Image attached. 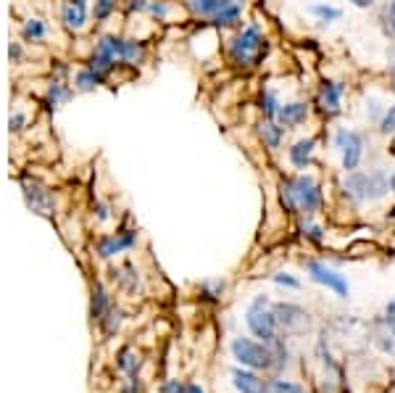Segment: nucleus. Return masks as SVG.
I'll return each instance as SVG.
<instances>
[{"mask_svg": "<svg viewBox=\"0 0 395 393\" xmlns=\"http://www.w3.org/2000/svg\"><path fill=\"white\" fill-rule=\"evenodd\" d=\"M163 391L166 393H185V385L177 383V380H169V383H163Z\"/></svg>", "mask_w": 395, "mask_h": 393, "instance_id": "nucleus-44", "label": "nucleus"}, {"mask_svg": "<svg viewBox=\"0 0 395 393\" xmlns=\"http://www.w3.org/2000/svg\"><path fill=\"white\" fill-rule=\"evenodd\" d=\"M21 188H24V195H26L29 209L37 211V214H51V211H53L51 190H45L43 185L35 183V180H24V183H21Z\"/></svg>", "mask_w": 395, "mask_h": 393, "instance_id": "nucleus-16", "label": "nucleus"}, {"mask_svg": "<svg viewBox=\"0 0 395 393\" xmlns=\"http://www.w3.org/2000/svg\"><path fill=\"white\" fill-rule=\"evenodd\" d=\"M256 135H258V140L264 143V148H269V150L282 148L284 127H279V122H275V119H261L256 127Z\"/></svg>", "mask_w": 395, "mask_h": 393, "instance_id": "nucleus-20", "label": "nucleus"}, {"mask_svg": "<svg viewBox=\"0 0 395 393\" xmlns=\"http://www.w3.org/2000/svg\"><path fill=\"white\" fill-rule=\"evenodd\" d=\"M348 93V85L340 82V79H324L317 88V98H314V106L322 119H335V116L343 114V98Z\"/></svg>", "mask_w": 395, "mask_h": 393, "instance_id": "nucleus-6", "label": "nucleus"}, {"mask_svg": "<svg viewBox=\"0 0 395 393\" xmlns=\"http://www.w3.org/2000/svg\"><path fill=\"white\" fill-rule=\"evenodd\" d=\"M371 332H374V346L382 354H395V330L387 325L385 317H379L371 322Z\"/></svg>", "mask_w": 395, "mask_h": 393, "instance_id": "nucleus-21", "label": "nucleus"}, {"mask_svg": "<svg viewBox=\"0 0 395 393\" xmlns=\"http://www.w3.org/2000/svg\"><path fill=\"white\" fill-rule=\"evenodd\" d=\"M138 243V233H132V230H121L116 235H103L98 243H95V254L101 256V259H113V256H119L121 251H127L132 245Z\"/></svg>", "mask_w": 395, "mask_h": 393, "instance_id": "nucleus-11", "label": "nucleus"}, {"mask_svg": "<svg viewBox=\"0 0 395 393\" xmlns=\"http://www.w3.org/2000/svg\"><path fill=\"white\" fill-rule=\"evenodd\" d=\"M390 193H395V172L390 175Z\"/></svg>", "mask_w": 395, "mask_h": 393, "instance_id": "nucleus-48", "label": "nucleus"}, {"mask_svg": "<svg viewBox=\"0 0 395 393\" xmlns=\"http://www.w3.org/2000/svg\"><path fill=\"white\" fill-rule=\"evenodd\" d=\"M200 290H203V296H206L208 301H219L224 293V280H206V282L200 285Z\"/></svg>", "mask_w": 395, "mask_h": 393, "instance_id": "nucleus-37", "label": "nucleus"}, {"mask_svg": "<svg viewBox=\"0 0 395 393\" xmlns=\"http://www.w3.org/2000/svg\"><path fill=\"white\" fill-rule=\"evenodd\" d=\"M309 116H311L309 101H290V103H282L279 114H277V122H279V127H284V132H287V130L303 127V124L309 122Z\"/></svg>", "mask_w": 395, "mask_h": 393, "instance_id": "nucleus-13", "label": "nucleus"}, {"mask_svg": "<svg viewBox=\"0 0 395 393\" xmlns=\"http://www.w3.org/2000/svg\"><path fill=\"white\" fill-rule=\"evenodd\" d=\"M106 82H108V77L98 74V71L90 69V66H82V69H77L74 79H71V88H74V93L85 96V93H95L98 88H103Z\"/></svg>", "mask_w": 395, "mask_h": 393, "instance_id": "nucleus-19", "label": "nucleus"}, {"mask_svg": "<svg viewBox=\"0 0 395 393\" xmlns=\"http://www.w3.org/2000/svg\"><path fill=\"white\" fill-rule=\"evenodd\" d=\"M272 393H306V388L290 380H272Z\"/></svg>", "mask_w": 395, "mask_h": 393, "instance_id": "nucleus-40", "label": "nucleus"}, {"mask_svg": "<svg viewBox=\"0 0 395 393\" xmlns=\"http://www.w3.org/2000/svg\"><path fill=\"white\" fill-rule=\"evenodd\" d=\"M319 148V138L317 135H309V138L295 140L290 148H287V161L295 172H309L311 164H314V153Z\"/></svg>", "mask_w": 395, "mask_h": 393, "instance_id": "nucleus-10", "label": "nucleus"}, {"mask_svg": "<svg viewBox=\"0 0 395 393\" xmlns=\"http://www.w3.org/2000/svg\"><path fill=\"white\" fill-rule=\"evenodd\" d=\"M95 211H98V219H101V222L111 217V214H108V206H106V203H95Z\"/></svg>", "mask_w": 395, "mask_h": 393, "instance_id": "nucleus-45", "label": "nucleus"}, {"mask_svg": "<svg viewBox=\"0 0 395 393\" xmlns=\"http://www.w3.org/2000/svg\"><path fill=\"white\" fill-rule=\"evenodd\" d=\"M275 317L277 325L284 335H303V332L311 327V317L309 312L298 304H290V301H279L275 304Z\"/></svg>", "mask_w": 395, "mask_h": 393, "instance_id": "nucleus-8", "label": "nucleus"}, {"mask_svg": "<svg viewBox=\"0 0 395 393\" xmlns=\"http://www.w3.org/2000/svg\"><path fill=\"white\" fill-rule=\"evenodd\" d=\"M301 235L309 240V243H314V245H324V240H327V233H324V228H319V225H314L311 219H306L301 225Z\"/></svg>", "mask_w": 395, "mask_h": 393, "instance_id": "nucleus-28", "label": "nucleus"}, {"mask_svg": "<svg viewBox=\"0 0 395 393\" xmlns=\"http://www.w3.org/2000/svg\"><path fill=\"white\" fill-rule=\"evenodd\" d=\"M267 51H269V43L258 21H250V24L240 26V29L227 40V61L240 71L258 69L261 61L267 58Z\"/></svg>", "mask_w": 395, "mask_h": 393, "instance_id": "nucleus-1", "label": "nucleus"}, {"mask_svg": "<svg viewBox=\"0 0 395 393\" xmlns=\"http://www.w3.org/2000/svg\"><path fill=\"white\" fill-rule=\"evenodd\" d=\"M230 375H232V385L240 393H272V380H264L256 369L235 367Z\"/></svg>", "mask_w": 395, "mask_h": 393, "instance_id": "nucleus-14", "label": "nucleus"}, {"mask_svg": "<svg viewBox=\"0 0 395 393\" xmlns=\"http://www.w3.org/2000/svg\"><path fill=\"white\" fill-rule=\"evenodd\" d=\"M303 267H306L309 277L314 280L317 285H322V288H327V290H332L337 298H348V296H351V285H348V280H345V275H340L337 270L327 267L324 262H317V259L303 262Z\"/></svg>", "mask_w": 395, "mask_h": 393, "instance_id": "nucleus-7", "label": "nucleus"}, {"mask_svg": "<svg viewBox=\"0 0 395 393\" xmlns=\"http://www.w3.org/2000/svg\"><path fill=\"white\" fill-rule=\"evenodd\" d=\"M77 96L74 93V88L71 85H66L61 77H53L48 85H45V93H43V103L51 108V111H58L61 106L66 103V101H71V98Z\"/></svg>", "mask_w": 395, "mask_h": 393, "instance_id": "nucleus-17", "label": "nucleus"}, {"mask_svg": "<svg viewBox=\"0 0 395 393\" xmlns=\"http://www.w3.org/2000/svg\"><path fill=\"white\" fill-rule=\"evenodd\" d=\"M332 146L340 153V166L343 172H356L364 161V148H366V140L359 130H351V127H337L332 132Z\"/></svg>", "mask_w": 395, "mask_h": 393, "instance_id": "nucleus-4", "label": "nucleus"}, {"mask_svg": "<svg viewBox=\"0 0 395 393\" xmlns=\"http://www.w3.org/2000/svg\"><path fill=\"white\" fill-rule=\"evenodd\" d=\"M9 56H11V63H14V66H19V63L24 61V43H11Z\"/></svg>", "mask_w": 395, "mask_h": 393, "instance_id": "nucleus-42", "label": "nucleus"}, {"mask_svg": "<svg viewBox=\"0 0 395 393\" xmlns=\"http://www.w3.org/2000/svg\"><path fill=\"white\" fill-rule=\"evenodd\" d=\"M172 3L169 0H150V9H148V16L155 19V21H169L172 19Z\"/></svg>", "mask_w": 395, "mask_h": 393, "instance_id": "nucleus-29", "label": "nucleus"}, {"mask_svg": "<svg viewBox=\"0 0 395 393\" xmlns=\"http://www.w3.org/2000/svg\"><path fill=\"white\" fill-rule=\"evenodd\" d=\"M113 277L119 280V285L124 290H129V293H132V290H138V285H140V280H138V275H135V270H132V267H121L119 272H116V275H113Z\"/></svg>", "mask_w": 395, "mask_h": 393, "instance_id": "nucleus-32", "label": "nucleus"}, {"mask_svg": "<svg viewBox=\"0 0 395 393\" xmlns=\"http://www.w3.org/2000/svg\"><path fill=\"white\" fill-rule=\"evenodd\" d=\"M245 325L248 330L253 332V338H258L261 343H272L279 338V325H277L275 317V304L269 301L267 296H256L245 309Z\"/></svg>", "mask_w": 395, "mask_h": 393, "instance_id": "nucleus-2", "label": "nucleus"}, {"mask_svg": "<svg viewBox=\"0 0 395 393\" xmlns=\"http://www.w3.org/2000/svg\"><path fill=\"white\" fill-rule=\"evenodd\" d=\"M101 322L106 325V332H108V335H113V332L119 330V325H121V309H108V312H106V317L103 320H101Z\"/></svg>", "mask_w": 395, "mask_h": 393, "instance_id": "nucleus-39", "label": "nucleus"}, {"mask_svg": "<svg viewBox=\"0 0 395 393\" xmlns=\"http://www.w3.org/2000/svg\"><path fill=\"white\" fill-rule=\"evenodd\" d=\"M58 19H61V26L69 35L85 32L87 24H90V0H61Z\"/></svg>", "mask_w": 395, "mask_h": 393, "instance_id": "nucleus-9", "label": "nucleus"}, {"mask_svg": "<svg viewBox=\"0 0 395 393\" xmlns=\"http://www.w3.org/2000/svg\"><path fill=\"white\" fill-rule=\"evenodd\" d=\"M258 108H261V116H264V119H275V122H277V114H279V108H282L279 93H277V90H272V88H267L264 93H261Z\"/></svg>", "mask_w": 395, "mask_h": 393, "instance_id": "nucleus-24", "label": "nucleus"}, {"mask_svg": "<svg viewBox=\"0 0 395 393\" xmlns=\"http://www.w3.org/2000/svg\"><path fill=\"white\" fill-rule=\"evenodd\" d=\"M387 193H390V177H387L385 169H369V203L382 201Z\"/></svg>", "mask_w": 395, "mask_h": 393, "instance_id": "nucleus-22", "label": "nucleus"}, {"mask_svg": "<svg viewBox=\"0 0 395 393\" xmlns=\"http://www.w3.org/2000/svg\"><path fill=\"white\" fill-rule=\"evenodd\" d=\"M185 393H206V391H203L198 383H190V385H185Z\"/></svg>", "mask_w": 395, "mask_h": 393, "instance_id": "nucleus-46", "label": "nucleus"}, {"mask_svg": "<svg viewBox=\"0 0 395 393\" xmlns=\"http://www.w3.org/2000/svg\"><path fill=\"white\" fill-rule=\"evenodd\" d=\"M9 127L14 135H19V132H24L26 127H29V116H26L24 106H14V111H11V119H9Z\"/></svg>", "mask_w": 395, "mask_h": 393, "instance_id": "nucleus-31", "label": "nucleus"}, {"mask_svg": "<svg viewBox=\"0 0 395 393\" xmlns=\"http://www.w3.org/2000/svg\"><path fill=\"white\" fill-rule=\"evenodd\" d=\"M116 9H119V0H93L95 24H106V21L116 14Z\"/></svg>", "mask_w": 395, "mask_h": 393, "instance_id": "nucleus-27", "label": "nucleus"}, {"mask_svg": "<svg viewBox=\"0 0 395 393\" xmlns=\"http://www.w3.org/2000/svg\"><path fill=\"white\" fill-rule=\"evenodd\" d=\"M385 108L387 106H382V101L379 98H366V116H369V122L371 124H379V119L385 116Z\"/></svg>", "mask_w": 395, "mask_h": 393, "instance_id": "nucleus-36", "label": "nucleus"}, {"mask_svg": "<svg viewBox=\"0 0 395 393\" xmlns=\"http://www.w3.org/2000/svg\"><path fill=\"white\" fill-rule=\"evenodd\" d=\"M124 9H127V14H148V9H150V0H127V3H124Z\"/></svg>", "mask_w": 395, "mask_h": 393, "instance_id": "nucleus-41", "label": "nucleus"}, {"mask_svg": "<svg viewBox=\"0 0 395 393\" xmlns=\"http://www.w3.org/2000/svg\"><path fill=\"white\" fill-rule=\"evenodd\" d=\"M379 24H382V29H385V35L395 37V0L385 3V9H382V14H379Z\"/></svg>", "mask_w": 395, "mask_h": 393, "instance_id": "nucleus-34", "label": "nucleus"}, {"mask_svg": "<svg viewBox=\"0 0 395 393\" xmlns=\"http://www.w3.org/2000/svg\"><path fill=\"white\" fill-rule=\"evenodd\" d=\"M387 77H390V85H393V90H395V61L390 63V69H387Z\"/></svg>", "mask_w": 395, "mask_h": 393, "instance_id": "nucleus-47", "label": "nucleus"}, {"mask_svg": "<svg viewBox=\"0 0 395 393\" xmlns=\"http://www.w3.org/2000/svg\"><path fill=\"white\" fill-rule=\"evenodd\" d=\"M232 357L237 359L240 367L264 369V372H272V362H275L272 346H267V343L261 341H253V338H235Z\"/></svg>", "mask_w": 395, "mask_h": 393, "instance_id": "nucleus-5", "label": "nucleus"}, {"mask_svg": "<svg viewBox=\"0 0 395 393\" xmlns=\"http://www.w3.org/2000/svg\"><path fill=\"white\" fill-rule=\"evenodd\" d=\"M292 188V195H295V203H298V214H306V217H314L319 211L324 209V190L314 175L309 172H298V175L287 177Z\"/></svg>", "mask_w": 395, "mask_h": 393, "instance_id": "nucleus-3", "label": "nucleus"}, {"mask_svg": "<svg viewBox=\"0 0 395 393\" xmlns=\"http://www.w3.org/2000/svg\"><path fill=\"white\" fill-rule=\"evenodd\" d=\"M140 367V359L135 357V351L132 349H121L119 351V369L121 372H127V375H135Z\"/></svg>", "mask_w": 395, "mask_h": 393, "instance_id": "nucleus-33", "label": "nucleus"}, {"mask_svg": "<svg viewBox=\"0 0 395 393\" xmlns=\"http://www.w3.org/2000/svg\"><path fill=\"white\" fill-rule=\"evenodd\" d=\"M353 9H361V11H369L377 6V0H348Z\"/></svg>", "mask_w": 395, "mask_h": 393, "instance_id": "nucleus-43", "label": "nucleus"}, {"mask_svg": "<svg viewBox=\"0 0 395 393\" xmlns=\"http://www.w3.org/2000/svg\"><path fill=\"white\" fill-rule=\"evenodd\" d=\"M237 3H240V6H245V3H248V0H237Z\"/></svg>", "mask_w": 395, "mask_h": 393, "instance_id": "nucleus-49", "label": "nucleus"}, {"mask_svg": "<svg viewBox=\"0 0 395 393\" xmlns=\"http://www.w3.org/2000/svg\"><path fill=\"white\" fill-rule=\"evenodd\" d=\"M377 132H379V135H385V138L395 135V106H393V103H390V106L385 108V116L379 119Z\"/></svg>", "mask_w": 395, "mask_h": 393, "instance_id": "nucleus-35", "label": "nucleus"}, {"mask_svg": "<svg viewBox=\"0 0 395 393\" xmlns=\"http://www.w3.org/2000/svg\"><path fill=\"white\" fill-rule=\"evenodd\" d=\"M393 61H395V43H393Z\"/></svg>", "mask_w": 395, "mask_h": 393, "instance_id": "nucleus-50", "label": "nucleus"}, {"mask_svg": "<svg viewBox=\"0 0 395 393\" xmlns=\"http://www.w3.org/2000/svg\"><path fill=\"white\" fill-rule=\"evenodd\" d=\"M224 0H185V9L193 19H200V21H211L216 11L222 9Z\"/></svg>", "mask_w": 395, "mask_h": 393, "instance_id": "nucleus-23", "label": "nucleus"}, {"mask_svg": "<svg viewBox=\"0 0 395 393\" xmlns=\"http://www.w3.org/2000/svg\"><path fill=\"white\" fill-rule=\"evenodd\" d=\"M279 201H282L287 214H298V203H295V195H292V188H290V180H287V177L279 183Z\"/></svg>", "mask_w": 395, "mask_h": 393, "instance_id": "nucleus-30", "label": "nucleus"}, {"mask_svg": "<svg viewBox=\"0 0 395 393\" xmlns=\"http://www.w3.org/2000/svg\"><path fill=\"white\" fill-rule=\"evenodd\" d=\"M343 195L356 206L369 203V172H364V169L348 172L343 180Z\"/></svg>", "mask_w": 395, "mask_h": 393, "instance_id": "nucleus-12", "label": "nucleus"}, {"mask_svg": "<svg viewBox=\"0 0 395 393\" xmlns=\"http://www.w3.org/2000/svg\"><path fill=\"white\" fill-rule=\"evenodd\" d=\"M272 282L279 285V288H290V290H301V280L287 275V272H275L272 275Z\"/></svg>", "mask_w": 395, "mask_h": 393, "instance_id": "nucleus-38", "label": "nucleus"}, {"mask_svg": "<svg viewBox=\"0 0 395 393\" xmlns=\"http://www.w3.org/2000/svg\"><path fill=\"white\" fill-rule=\"evenodd\" d=\"M108 309H111L108 293H106V288L101 285V282H95V288H93V304H90V315H93V320H103Z\"/></svg>", "mask_w": 395, "mask_h": 393, "instance_id": "nucleus-26", "label": "nucleus"}, {"mask_svg": "<svg viewBox=\"0 0 395 393\" xmlns=\"http://www.w3.org/2000/svg\"><path fill=\"white\" fill-rule=\"evenodd\" d=\"M19 37L24 45H45L48 37H51V26L45 24V19L40 16H26L21 19V26H19Z\"/></svg>", "mask_w": 395, "mask_h": 393, "instance_id": "nucleus-15", "label": "nucleus"}, {"mask_svg": "<svg viewBox=\"0 0 395 393\" xmlns=\"http://www.w3.org/2000/svg\"><path fill=\"white\" fill-rule=\"evenodd\" d=\"M309 14L317 21H322V24H335V21H340L343 19V11L337 9V6H329V3H314V6H309Z\"/></svg>", "mask_w": 395, "mask_h": 393, "instance_id": "nucleus-25", "label": "nucleus"}, {"mask_svg": "<svg viewBox=\"0 0 395 393\" xmlns=\"http://www.w3.org/2000/svg\"><path fill=\"white\" fill-rule=\"evenodd\" d=\"M242 9H245V6H240L237 0H224L222 9L211 16V24H214L216 29H237L242 21Z\"/></svg>", "mask_w": 395, "mask_h": 393, "instance_id": "nucleus-18", "label": "nucleus"}]
</instances>
